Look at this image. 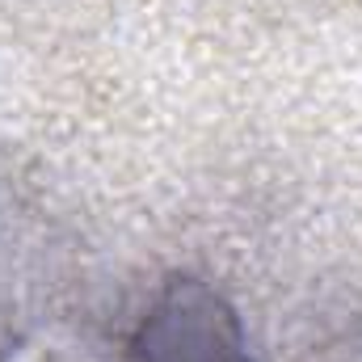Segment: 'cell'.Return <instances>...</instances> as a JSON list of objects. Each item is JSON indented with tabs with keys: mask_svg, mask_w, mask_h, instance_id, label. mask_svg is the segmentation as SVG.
Masks as SVG:
<instances>
[{
	"mask_svg": "<svg viewBox=\"0 0 362 362\" xmlns=\"http://www.w3.org/2000/svg\"><path fill=\"white\" fill-rule=\"evenodd\" d=\"M127 362H253L236 303L198 274H169L148 299Z\"/></svg>",
	"mask_w": 362,
	"mask_h": 362,
	"instance_id": "obj_1",
	"label": "cell"
}]
</instances>
